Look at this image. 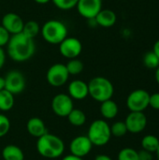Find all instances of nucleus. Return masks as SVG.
<instances>
[{
  "instance_id": "f257e3e1",
  "label": "nucleus",
  "mask_w": 159,
  "mask_h": 160,
  "mask_svg": "<svg viewBox=\"0 0 159 160\" xmlns=\"http://www.w3.org/2000/svg\"><path fill=\"white\" fill-rule=\"evenodd\" d=\"M8 57L17 63H22L29 60L36 52V44L33 38H28L22 32L11 35L7 44Z\"/></svg>"
},
{
  "instance_id": "f03ea898",
  "label": "nucleus",
  "mask_w": 159,
  "mask_h": 160,
  "mask_svg": "<svg viewBox=\"0 0 159 160\" xmlns=\"http://www.w3.org/2000/svg\"><path fill=\"white\" fill-rule=\"evenodd\" d=\"M37 150L38 154L45 158H58L65 151V143L59 137L47 132L37 138Z\"/></svg>"
},
{
  "instance_id": "7ed1b4c3",
  "label": "nucleus",
  "mask_w": 159,
  "mask_h": 160,
  "mask_svg": "<svg viewBox=\"0 0 159 160\" xmlns=\"http://www.w3.org/2000/svg\"><path fill=\"white\" fill-rule=\"evenodd\" d=\"M43 39L53 45H59L68 34L67 25L59 20L47 21L40 29Z\"/></svg>"
},
{
  "instance_id": "20e7f679",
  "label": "nucleus",
  "mask_w": 159,
  "mask_h": 160,
  "mask_svg": "<svg viewBox=\"0 0 159 160\" xmlns=\"http://www.w3.org/2000/svg\"><path fill=\"white\" fill-rule=\"evenodd\" d=\"M88 91L93 99L101 103L112 98L114 87L109 79L97 76L88 82Z\"/></svg>"
},
{
  "instance_id": "39448f33",
  "label": "nucleus",
  "mask_w": 159,
  "mask_h": 160,
  "mask_svg": "<svg viewBox=\"0 0 159 160\" xmlns=\"http://www.w3.org/2000/svg\"><path fill=\"white\" fill-rule=\"evenodd\" d=\"M87 137L93 145L104 146L111 140V127L104 120H95L89 127Z\"/></svg>"
},
{
  "instance_id": "423d86ee",
  "label": "nucleus",
  "mask_w": 159,
  "mask_h": 160,
  "mask_svg": "<svg viewBox=\"0 0 159 160\" xmlns=\"http://www.w3.org/2000/svg\"><path fill=\"white\" fill-rule=\"evenodd\" d=\"M69 74L66 68V65L56 63L52 65L46 74L47 82L53 87H60L67 83L68 81Z\"/></svg>"
},
{
  "instance_id": "0eeeda50",
  "label": "nucleus",
  "mask_w": 159,
  "mask_h": 160,
  "mask_svg": "<svg viewBox=\"0 0 159 160\" xmlns=\"http://www.w3.org/2000/svg\"><path fill=\"white\" fill-rule=\"evenodd\" d=\"M150 94L144 89L132 91L127 98V106L130 112H143L149 107Z\"/></svg>"
},
{
  "instance_id": "6e6552de",
  "label": "nucleus",
  "mask_w": 159,
  "mask_h": 160,
  "mask_svg": "<svg viewBox=\"0 0 159 160\" xmlns=\"http://www.w3.org/2000/svg\"><path fill=\"white\" fill-rule=\"evenodd\" d=\"M5 89L13 95L21 94L25 88V78L19 70H10L4 77Z\"/></svg>"
},
{
  "instance_id": "1a4fd4ad",
  "label": "nucleus",
  "mask_w": 159,
  "mask_h": 160,
  "mask_svg": "<svg viewBox=\"0 0 159 160\" xmlns=\"http://www.w3.org/2000/svg\"><path fill=\"white\" fill-rule=\"evenodd\" d=\"M82 51V44L81 40L74 37H67L59 44V52L65 58H77Z\"/></svg>"
},
{
  "instance_id": "9d476101",
  "label": "nucleus",
  "mask_w": 159,
  "mask_h": 160,
  "mask_svg": "<svg viewBox=\"0 0 159 160\" xmlns=\"http://www.w3.org/2000/svg\"><path fill=\"white\" fill-rule=\"evenodd\" d=\"M73 108V100L67 94H58L52 100V110L59 117H67Z\"/></svg>"
},
{
  "instance_id": "9b49d317",
  "label": "nucleus",
  "mask_w": 159,
  "mask_h": 160,
  "mask_svg": "<svg viewBox=\"0 0 159 160\" xmlns=\"http://www.w3.org/2000/svg\"><path fill=\"white\" fill-rule=\"evenodd\" d=\"M76 8L82 17L92 20L102 9V0H79Z\"/></svg>"
},
{
  "instance_id": "f8f14e48",
  "label": "nucleus",
  "mask_w": 159,
  "mask_h": 160,
  "mask_svg": "<svg viewBox=\"0 0 159 160\" xmlns=\"http://www.w3.org/2000/svg\"><path fill=\"white\" fill-rule=\"evenodd\" d=\"M125 123L128 132L138 134L145 129L147 126V117L143 112H130L127 116Z\"/></svg>"
},
{
  "instance_id": "ddd939ff",
  "label": "nucleus",
  "mask_w": 159,
  "mask_h": 160,
  "mask_svg": "<svg viewBox=\"0 0 159 160\" xmlns=\"http://www.w3.org/2000/svg\"><path fill=\"white\" fill-rule=\"evenodd\" d=\"M93 144L87 136H78L75 137L69 145L70 154L79 158L86 157L92 150Z\"/></svg>"
},
{
  "instance_id": "4468645a",
  "label": "nucleus",
  "mask_w": 159,
  "mask_h": 160,
  "mask_svg": "<svg viewBox=\"0 0 159 160\" xmlns=\"http://www.w3.org/2000/svg\"><path fill=\"white\" fill-rule=\"evenodd\" d=\"M24 22L20 15L15 12L6 13L2 18V26L10 34L15 35L22 32Z\"/></svg>"
},
{
  "instance_id": "2eb2a0df",
  "label": "nucleus",
  "mask_w": 159,
  "mask_h": 160,
  "mask_svg": "<svg viewBox=\"0 0 159 160\" xmlns=\"http://www.w3.org/2000/svg\"><path fill=\"white\" fill-rule=\"evenodd\" d=\"M67 90L68 96L72 99L82 100L84 99L87 96H89L88 83L82 80H74L71 82H69Z\"/></svg>"
},
{
  "instance_id": "dca6fc26",
  "label": "nucleus",
  "mask_w": 159,
  "mask_h": 160,
  "mask_svg": "<svg viewBox=\"0 0 159 160\" xmlns=\"http://www.w3.org/2000/svg\"><path fill=\"white\" fill-rule=\"evenodd\" d=\"M94 20L97 25H99L101 27L109 28L115 24L117 16L113 10L109 9V8H106V9L102 8Z\"/></svg>"
},
{
  "instance_id": "f3484780",
  "label": "nucleus",
  "mask_w": 159,
  "mask_h": 160,
  "mask_svg": "<svg viewBox=\"0 0 159 160\" xmlns=\"http://www.w3.org/2000/svg\"><path fill=\"white\" fill-rule=\"evenodd\" d=\"M26 129L31 136L36 138H39L48 132L44 122L38 117L30 118L26 124Z\"/></svg>"
},
{
  "instance_id": "a211bd4d",
  "label": "nucleus",
  "mask_w": 159,
  "mask_h": 160,
  "mask_svg": "<svg viewBox=\"0 0 159 160\" xmlns=\"http://www.w3.org/2000/svg\"><path fill=\"white\" fill-rule=\"evenodd\" d=\"M118 105L112 98L101 102L100 113L105 119H113L118 114Z\"/></svg>"
},
{
  "instance_id": "6ab92c4d",
  "label": "nucleus",
  "mask_w": 159,
  "mask_h": 160,
  "mask_svg": "<svg viewBox=\"0 0 159 160\" xmlns=\"http://www.w3.org/2000/svg\"><path fill=\"white\" fill-rule=\"evenodd\" d=\"M2 157L4 160H23L24 155L22 150L13 144H9L4 147L2 151Z\"/></svg>"
},
{
  "instance_id": "aec40b11",
  "label": "nucleus",
  "mask_w": 159,
  "mask_h": 160,
  "mask_svg": "<svg viewBox=\"0 0 159 160\" xmlns=\"http://www.w3.org/2000/svg\"><path fill=\"white\" fill-rule=\"evenodd\" d=\"M14 106V95L6 89L0 91V111L8 112Z\"/></svg>"
},
{
  "instance_id": "412c9836",
  "label": "nucleus",
  "mask_w": 159,
  "mask_h": 160,
  "mask_svg": "<svg viewBox=\"0 0 159 160\" xmlns=\"http://www.w3.org/2000/svg\"><path fill=\"white\" fill-rule=\"evenodd\" d=\"M67 117L68 119V122L74 127H82L86 122V115L80 109L73 108V110L69 112V114Z\"/></svg>"
},
{
  "instance_id": "4be33fe9",
  "label": "nucleus",
  "mask_w": 159,
  "mask_h": 160,
  "mask_svg": "<svg viewBox=\"0 0 159 160\" xmlns=\"http://www.w3.org/2000/svg\"><path fill=\"white\" fill-rule=\"evenodd\" d=\"M142 146L143 150L150 153H156L159 146V139L154 135H146L142 141Z\"/></svg>"
},
{
  "instance_id": "5701e85b",
  "label": "nucleus",
  "mask_w": 159,
  "mask_h": 160,
  "mask_svg": "<svg viewBox=\"0 0 159 160\" xmlns=\"http://www.w3.org/2000/svg\"><path fill=\"white\" fill-rule=\"evenodd\" d=\"M40 29H41V27L39 26L38 22L31 20V21L24 22L23 28H22V33L25 36H27L28 38H31L34 39L40 33Z\"/></svg>"
},
{
  "instance_id": "b1692460",
  "label": "nucleus",
  "mask_w": 159,
  "mask_h": 160,
  "mask_svg": "<svg viewBox=\"0 0 159 160\" xmlns=\"http://www.w3.org/2000/svg\"><path fill=\"white\" fill-rule=\"evenodd\" d=\"M66 68L69 75H78L82 72L84 65L78 58H73L69 59V61L66 64Z\"/></svg>"
},
{
  "instance_id": "393cba45",
  "label": "nucleus",
  "mask_w": 159,
  "mask_h": 160,
  "mask_svg": "<svg viewBox=\"0 0 159 160\" xmlns=\"http://www.w3.org/2000/svg\"><path fill=\"white\" fill-rule=\"evenodd\" d=\"M143 64L147 68L157 69L159 67V58L153 51L148 52L143 56Z\"/></svg>"
},
{
  "instance_id": "a878e982",
  "label": "nucleus",
  "mask_w": 159,
  "mask_h": 160,
  "mask_svg": "<svg viewBox=\"0 0 159 160\" xmlns=\"http://www.w3.org/2000/svg\"><path fill=\"white\" fill-rule=\"evenodd\" d=\"M127 128L126 126V123L123 121H118L115 122L112 127H111V133L112 136L114 137H123L127 133Z\"/></svg>"
},
{
  "instance_id": "bb28decb",
  "label": "nucleus",
  "mask_w": 159,
  "mask_h": 160,
  "mask_svg": "<svg viewBox=\"0 0 159 160\" xmlns=\"http://www.w3.org/2000/svg\"><path fill=\"white\" fill-rule=\"evenodd\" d=\"M118 160H139L138 152L132 148H124L118 154Z\"/></svg>"
},
{
  "instance_id": "cd10ccee",
  "label": "nucleus",
  "mask_w": 159,
  "mask_h": 160,
  "mask_svg": "<svg viewBox=\"0 0 159 160\" xmlns=\"http://www.w3.org/2000/svg\"><path fill=\"white\" fill-rule=\"evenodd\" d=\"M79 0H52L53 5L61 10H69L76 8Z\"/></svg>"
},
{
  "instance_id": "c85d7f7f",
  "label": "nucleus",
  "mask_w": 159,
  "mask_h": 160,
  "mask_svg": "<svg viewBox=\"0 0 159 160\" xmlns=\"http://www.w3.org/2000/svg\"><path fill=\"white\" fill-rule=\"evenodd\" d=\"M9 128H10L9 119L6 115L0 113V138L7 135L9 131Z\"/></svg>"
},
{
  "instance_id": "c756f323",
  "label": "nucleus",
  "mask_w": 159,
  "mask_h": 160,
  "mask_svg": "<svg viewBox=\"0 0 159 160\" xmlns=\"http://www.w3.org/2000/svg\"><path fill=\"white\" fill-rule=\"evenodd\" d=\"M10 37L11 35L2 25H0V47L3 48L4 46H7Z\"/></svg>"
},
{
  "instance_id": "7c9ffc66",
  "label": "nucleus",
  "mask_w": 159,
  "mask_h": 160,
  "mask_svg": "<svg viewBox=\"0 0 159 160\" xmlns=\"http://www.w3.org/2000/svg\"><path fill=\"white\" fill-rule=\"evenodd\" d=\"M149 106L155 110L159 111V93H155L153 95H150Z\"/></svg>"
},
{
  "instance_id": "2f4dec72",
  "label": "nucleus",
  "mask_w": 159,
  "mask_h": 160,
  "mask_svg": "<svg viewBox=\"0 0 159 160\" xmlns=\"http://www.w3.org/2000/svg\"><path fill=\"white\" fill-rule=\"evenodd\" d=\"M138 156H139V160H153V155L152 153L146 151V150H142L140 152H138Z\"/></svg>"
},
{
  "instance_id": "473e14b6",
  "label": "nucleus",
  "mask_w": 159,
  "mask_h": 160,
  "mask_svg": "<svg viewBox=\"0 0 159 160\" xmlns=\"http://www.w3.org/2000/svg\"><path fill=\"white\" fill-rule=\"evenodd\" d=\"M6 62V52L2 47H0V69L4 67Z\"/></svg>"
},
{
  "instance_id": "72a5a7b5",
  "label": "nucleus",
  "mask_w": 159,
  "mask_h": 160,
  "mask_svg": "<svg viewBox=\"0 0 159 160\" xmlns=\"http://www.w3.org/2000/svg\"><path fill=\"white\" fill-rule=\"evenodd\" d=\"M62 160H83L82 158H79V157H76V156H73V155H67L66 156L65 158H63Z\"/></svg>"
},
{
  "instance_id": "f704fd0d",
  "label": "nucleus",
  "mask_w": 159,
  "mask_h": 160,
  "mask_svg": "<svg viewBox=\"0 0 159 160\" xmlns=\"http://www.w3.org/2000/svg\"><path fill=\"white\" fill-rule=\"evenodd\" d=\"M153 52L157 54V56L159 58V39L157 41H156V43L154 44L153 47Z\"/></svg>"
},
{
  "instance_id": "c9c22d12",
  "label": "nucleus",
  "mask_w": 159,
  "mask_h": 160,
  "mask_svg": "<svg viewBox=\"0 0 159 160\" xmlns=\"http://www.w3.org/2000/svg\"><path fill=\"white\" fill-rule=\"evenodd\" d=\"M95 160H112L109 156H106V155H98L96 157Z\"/></svg>"
},
{
  "instance_id": "e433bc0d",
  "label": "nucleus",
  "mask_w": 159,
  "mask_h": 160,
  "mask_svg": "<svg viewBox=\"0 0 159 160\" xmlns=\"http://www.w3.org/2000/svg\"><path fill=\"white\" fill-rule=\"evenodd\" d=\"M3 89H5V79L4 77L0 76V91Z\"/></svg>"
},
{
  "instance_id": "4c0bfd02",
  "label": "nucleus",
  "mask_w": 159,
  "mask_h": 160,
  "mask_svg": "<svg viewBox=\"0 0 159 160\" xmlns=\"http://www.w3.org/2000/svg\"><path fill=\"white\" fill-rule=\"evenodd\" d=\"M34 1L39 5H45V4H48L49 2H52V0H34Z\"/></svg>"
},
{
  "instance_id": "58836bf2",
  "label": "nucleus",
  "mask_w": 159,
  "mask_h": 160,
  "mask_svg": "<svg viewBox=\"0 0 159 160\" xmlns=\"http://www.w3.org/2000/svg\"><path fill=\"white\" fill-rule=\"evenodd\" d=\"M156 80H157V82L159 84V67L156 69Z\"/></svg>"
},
{
  "instance_id": "ea45409f",
  "label": "nucleus",
  "mask_w": 159,
  "mask_h": 160,
  "mask_svg": "<svg viewBox=\"0 0 159 160\" xmlns=\"http://www.w3.org/2000/svg\"><path fill=\"white\" fill-rule=\"evenodd\" d=\"M157 160H159V146L158 148H157Z\"/></svg>"
},
{
  "instance_id": "a19ab883",
  "label": "nucleus",
  "mask_w": 159,
  "mask_h": 160,
  "mask_svg": "<svg viewBox=\"0 0 159 160\" xmlns=\"http://www.w3.org/2000/svg\"><path fill=\"white\" fill-rule=\"evenodd\" d=\"M0 9H1V6H0Z\"/></svg>"
}]
</instances>
